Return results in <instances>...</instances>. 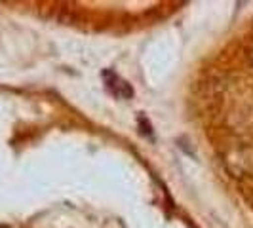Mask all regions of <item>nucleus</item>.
I'll use <instances>...</instances> for the list:
<instances>
[{
    "label": "nucleus",
    "mask_w": 253,
    "mask_h": 228,
    "mask_svg": "<svg viewBox=\"0 0 253 228\" xmlns=\"http://www.w3.org/2000/svg\"><path fill=\"white\" fill-rule=\"evenodd\" d=\"M103 80H105L107 89L113 93L114 97H120V99H131L133 97L131 86L127 82H124L118 75H114L113 71H103Z\"/></svg>",
    "instance_id": "1"
},
{
    "label": "nucleus",
    "mask_w": 253,
    "mask_h": 228,
    "mask_svg": "<svg viewBox=\"0 0 253 228\" xmlns=\"http://www.w3.org/2000/svg\"><path fill=\"white\" fill-rule=\"evenodd\" d=\"M139 122H141V127H143V129H141V131H143V135H149V137H152V131H151V126H149V122L145 124V118H143V116L139 118Z\"/></svg>",
    "instance_id": "2"
}]
</instances>
